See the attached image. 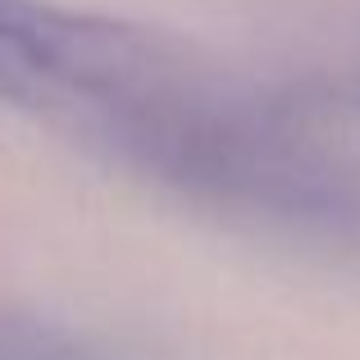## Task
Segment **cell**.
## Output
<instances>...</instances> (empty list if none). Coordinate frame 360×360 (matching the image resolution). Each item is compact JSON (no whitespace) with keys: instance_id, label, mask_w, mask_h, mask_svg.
<instances>
[{"instance_id":"6da1fadb","label":"cell","mask_w":360,"mask_h":360,"mask_svg":"<svg viewBox=\"0 0 360 360\" xmlns=\"http://www.w3.org/2000/svg\"><path fill=\"white\" fill-rule=\"evenodd\" d=\"M0 101L160 187L352 238L356 183L260 91L187 46L51 0H0Z\"/></svg>"}]
</instances>
